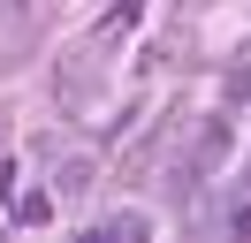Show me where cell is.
<instances>
[{
    "label": "cell",
    "mask_w": 251,
    "mask_h": 243,
    "mask_svg": "<svg viewBox=\"0 0 251 243\" xmlns=\"http://www.w3.org/2000/svg\"><path fill=\"white\" fill-rule=\"evenodd\" d=\"M228 145H236V122L228 114H205L198 137H190V175H213V167L228 160Z\"/></svg>",
    "instance_id": "1"
},
{
    "label": "cell",
    "mask_w": 251,
    "mask_h": 243,
    "mask_svg": "<svg viewBox=\"0 0 251 243\" xmlns=\"http://www.w3.org/2000/svg\"><path fill=\"white\" fill-rule=\"evenodd\" d=\"M16 220H31V228L53 220V197H16Z\"/></svg>",
    "instance_id": "3"
},
{
    "label": "cell",
    "mask_w": 251,
    "mask_h": 243,
    "mask_svg": "<svg viewBox=\"0 0 251 243\" xmlns=\"http://www.w3.org/2000/svg\"><path fill=\"white\" fill-rule=\"evenodd\" d=\"M99 236H152V220H145V213H107Z\"/></svg>",
    "instance_id": "2"
},
{
    "label": "cell",
    "mask_w": 251,
    "mask_h": 243,
    "mask_svg": "<svg viewBox=\"0 0 251 243\" xmlns=\"http://www.w3.org/2000/svg\"><path fill=\"white\" fill-rule=\"evenodd\" d=\"M236 228H244V236H251V205H244V213H236Z\"/></svg>",
    "instance_id": "4"
}]
</instances>
